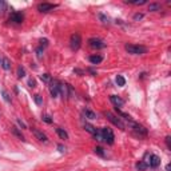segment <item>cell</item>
I'll return each instance as SVG.
<instances>
[{"label": "cell", "instance_id": "cell-1", "mask_svg": "<svg viewBox=\"0 0 171 171\" xmlns=\"http://www.w3.org/2000/svg\"><path fill=\"white\" fill-rule=\"evenodd\" d=\"M145 163L147 166H150V167L152 169H156V167H159V164H160V158L158 155H155V154H148V152H146L145 154Z\"/></svg>", "mask_w": 171, "mask_h": 171}, {"label": "cell", "instance_id": "cell-2", "mask_svg": "<svg viewBox=\"0 0 171 171\" xmlns=\"http://www.w3.org/2000/svg\"><path fill=\"white\" fill-rule=\"evenodd\" d=\"M126 51L132 55H143L147 52V48L145 46H138V44H126Z\"/></svg>", "mask_w": 171, "mask_h": 171}, {"label": "cell", "instance_id": "cell-3", "mask_svg": "<svg viewBox=\"0 0 171 171\" xmlns=\"http://www.w3.org/2000/svg\"><path fill=\"white\" fill-rule=\"evenodd\" d=\"M102 138H103V141H104L107 145H112L114 143V139H115V135L114 132H112V130L109 128V127H104V128H102Z\"/></svg>", "mask_w": 171, "mask_h": 171}, {"label": "cell", "instance_id": "cell-4", "mask_svg": "<svg viewBox=\"0 0 171 171\" xmlns=\"http://www.w3.org/2000/svg\"><path fill=\"white\" fill-rule=\"evenodd\" d=\"M82 46V38H80L79 34H72L70 38V47L71 49H74V51H78Z\"/></svg>", "mask_w": 171, "mask_h": 171}, {"label": "cell", "instance_id": "cell-5", "mask_svg": "<svg viewBox=\"0 0 171 171\" xmlns=\"http://www.w3.org/2000/svg\"><path fill=\"white\" fill-rule=\"evenodd\" d=\"M104 115H106V118L110 120V122L114 124V126H116V127H119V128H122V130H124V124H123V122L120 120V118H118L116 115H114L112 112H104Z\"/></svg>", "mask_w": 171, "mask_h": 171}, {"label": "cell", "instance_id": "cell-6", "mask_svg": "<svg viewBox=\"0 0 171 171\" xmlns=\"http://www.w3.org/2000/svg\"><path fill=\"white\" fill-rule=\"evenodd\" d=\"M49 92H51V96L52 98H58L60 95V83L53 80L51 82V86H49Z\"/></svg>", "mask_w": 171, "mask_h": 171}, {"label": "cell", "instance_id": "cell-7", "mask_svg": "<svg viewBox=\"0 0 171 171\" xmlns=\"http://www.w3.org/2000/svg\"><path fill=\"white\" fill-rule=\"evenodd\" d=\"M88 44H90V47L96 48V49H100V48H104V47H106L104 42H103L102 39H99V38H92V39H90V40H88Z\"/></svg>", "mask_w": 171, "mask_h": 171}, {"label": "cell", "instance_id": "cell-8", "mask_svg": "<svg viewBox=\"0 0 171 171\" xmlns=\"http://www.w3.org/2000/svg\"><path fill=\"white\" fill-rule=\"evenodd\" d=\"M58 7V4H51V3H40L38 4V11L40 12H49L52 10H55Z\"/></svg>", "mask_w": 171, "mask_h": 171}, {"label": "cell", "instance_id": "cell-9", "mask_svg": "<svg viewBox=\"0 0 171 171\" xmlns=\"http://www.w3.org/2000/svg\"><path fill=\"white\" fill-rule=\"evenodd\" d=\"M130 124H131V127H132V130L135 132H136L138 135H147V130L143 127V126H141V124H138V123H134V122H130Z\"/></svg>", "mask_w": 171, "mask_h": 171}, {"label": "cell", "instance_id": "cell-10", "mask_svg": "<svg viewBox=\"0 0 171 171\" xmlns=\"http://www.w3.org/2000/svg\"><path fill=\"white\" fill-rule=\"evenodd\" d=\"M10 20L16 24H20V23H23L24 16H23V13H20V12H12L10 16Z\"/></svg>", "mask_w": 171, "mask_h": 171}, {"label": "cell", "instance_id": "cell-11", "mask_svg": "<svg viewBox=\"0 0 171 171\" xmlns=\"http://www.w3.org/2000/svg\"><path fill=\"white\" fill-rule=\"evenodd\" d=\"M32 132H34L35 138H36L38 141L43 142V143H47V142H48V138H47V135L44 134L43 131H40V130H36V128H34V130H32Z\"/></svg>", "mask_w": 171, "mask_h": 171}, {"label": "cell", "instance_id": "cell-12", "mask_svg": "<svg viewBox=\"0 0 171 171\" xmlns=\"http://www.w3.org/2000/svg\"><path fill=\"white\" fill-rule=\"evenodd\" d=\"M110 102H111L114 106H116V107L123 106V103H124L122 98H119V96H116V95H110Z\"/></svg>", "mask_w": 171, "mask_h": 171}, {"label": "cell", "instance_id": "cell-13", "mask_svg": "<svg viewBox=\"0 0 171 171\" xmlns=\"http://www.w3.org/2000/svg\"><path fill=\"white\" fill-rule=\"evenodd\" d=\"M88 60L92 63V64H99L102 60H103V56L102 55H91L88 58Z\"/></svg>", "mask_w": 171, "mask_h": 171}, {"label": "cell", "instance_id": "cell-14", "mask_svg": "<svg viewBox=\"0 0 171 171\" xmlns=\"http://www.w3.org/2000/svg\"><path fill=\"white\" fill-rule=\"evenodd\" d=\"M56 134L59 135L60 139H64V141H66V139H68V134H67V131H66L64 128L58 127V128H56Z\"/></svg>", "mask_w": 171, "mask_h": 171}, {"label": "cell", "instance_id": "cell-15", "mask_svg": "<svg viewBox=\"0 0 171 171\" xmlns=\"http://www.w3.org/2000/svg\"><path fill=\"white\" fill-rule=\"evenodd\" d=\"M11 132H12L13 135H15L16 138H19L20 141H25L24 136H23V134H21V132L19 131V128H17V127H11Z\"/></svg>", "mask_w": 171, "mask_h": 171}, {"label": "cell", "instance_id": "cell-16", "mask_svg": "<svg viewBox=\"0 0 171 171\" xmlns=\"http://www.w3.org/2000/svg\"><path fill=\"white\" fill-rule=\"evenodd\" d=\"M2 67H3V70H11V62L7 59V58H2Z\"/></svg>", "mask_w": 171, "mask_h": 171}, {"label": "cell", "instance_id": "cell-17", "mask_svg": "<svg viewBox=\"0 0 171 171\" xmlns=\"http://www.w3.org/2000/svg\"><path fill=\"white\" fill-rule=\"evenodd\" d=\"M148 11H151V12L160 11V4L159 3H150L148 4Z\"/></svg>", "mask_w": 171, "mask_h": 171}, {"label": "cell", "instance_id": "cell-18", "mask_svg": "<svg viewBox=\"0 0 171 171\" xmlns=\"http://www.w3.org/2000/svg\"><path fill=\"white\" fill-rule=\"evenodd\" d=\"M84 115H86V118H88V119H91V120L96 119V114H95L94 111L88 110V109H86V110H84Z\"/></svg>", "mask_w": 171, "mask_h": 171}, {"label": "cell", "instance_id": "cell-19", "mask_svg": "<svg viewBox=\"0 0 171 171\" xmlns=\"http://www.w3.org/2000/svg\"><path fill=\"white\" fill-rule=\"evenodd\" d=\"M84 128H86V131H88L90 134H92V135L98 131V130H96L95 127H94L92 124H88V123H86V124H84Z\"/></svg>", "mask_w": 171, "mask_h": 171}, {"label": "cell", "instance_id": "cell-20", "mask_svg": "<svg viewBox=\"0 0 171 171\" xmlns=\"http://www.w3.org/2000/svg\"><path fill=\"white\" fill-rule=\"evenodd\" d=\"M2 95H3V99H4L6 102H8V103L12 102V99H11V96H10V94H8L7 90H4V88L2 90Z\"/></svg>", "mask_w": 171, "mask_h": 171}, {"label": "cell", "instance_id": "cell-21", "mask_svg": "<svg viewBox=\"0 0 171 171\" xmlns=\"http://www.w3.org/2000/svg\"><path fill=\"white\" fill-rule=\"evenodd\" d=\"M116 83H118V86H120V87H123V86L126 84V79L122 75H118L116 76Z\"/></svg>", "mask_w": 171, "mask_h": 171}, {"label": "cell", "instance_id": "cell-22", "mask_svg": "<svg viewBox=\"0 0 171 171\" xmlns=\"http://www.w3.org/2000/svg\"><path fill=\"white\" fill-rule=\"evenodd\" d=\"M98 17L102 20V23H104V24L110 23V19H109V16H106L104 13H99V15H98Z\"/></svg>", "mask_w": 171, "mask_h": 171}, {"label": "cell", "instance_id": "cell-23", "mask_svg": "<svg viewBox=\"0 0 171 171\" xmlns=\"http://www.w3.org/2000/svg\"><path fill=\"white\" fill-rule=\"evenodd\" d=\"M147 167H148V166H147V164H146L143 160H141V162H138V163H136V169H138V170H141V171L146 170Z\"/></svg>", "mask_w": 171, "mask_h": 171}, {"label": "cell", "instance_id": "cell-24", "mask_svg": "<svg viewBox=\"0 0 171 171\" xmlns=\"http://www.w3.org/2000/svg\"><path fill=\"white\" fill-rule=\"evenodd\" d=\"M124 3H130V4H135V6H143L146 4V0H136V2H130V0H124Z\"/></svg>", "mask_w": 171, "mask_h": 171}, {"label": "cell", "instance_id": "cell-25", "mask_svg": "<svg viewBox=\"0 0 171 171\" xmlns=\"http://www.w3.org/2000/svg\"><path fill=\"white\" fill-rule=\"evenodd\" d=\"M24 76H25L24 68H23V67H19V68H17V78L21 79V78H24Z\"/></svg>", "mask_w": 171, "mask_h": 171}, {"label": "cell", "instance_id": "cell-26", "mask_svg": "<svg viewBox=\"0 0 171 171\" xmlns=\"http://www.w3.org/2000/svg\"><path fill=\"white\" fill-rule=\"evenodd\" d=\"M40 79H42L43 82H46V83L51 82V76H49L48 74H43V75H40Z\"/></svg>", "mask_w": 171, "mask_h": 171}, {"label": "cell", "instance_id": "cell-27", "mask_svg": "<svg viewBox=\"0 0 171 171\" xmlns=\"http://www.w3.org/2000/svg\"><path fill=\"white\" fill-rule=\"evenodd\" d=\"M94 151H95V154H98V155H100V156H104V151H103V148L102 147H95L94 148Z\"/></svg>", "mask_w": 171, "mask_h": 171}, {"label": "cell", "instance_id": "cell-28", "mask_svg": "<svg viewBox=\"0 0 171 171\" xmlns=\"http://www.w3.org/2000/svg\"><path fill=\"white\" fill-rule=\"evenodd\" d=\"M34 100H35V103H36L38 106H40L43 103V100H42V96L40 95H34Z\"/></svg>", "mask_w": 171, "mask_h": 171}, {"label": "cell", "instance_id": "cell-29", "mask_svg": "<svg viewBox=\"0 0 171 171\" xmlns=\"http://www.w3.org/2000/svg\"><path fill=\"white\" fill-rule=\"evenodd\" d=\"M42 119H43L46 123H52V118H51L49 115H43V116H42Z\"/></svg>", "mask_w": 171, "mask_h": 171}, {"label": "cell", "instance_id": "cell-30", "mask_svg": "<svg viewBox=\"0 0 171 171\" xmlns=\"http://www.w3.org/2000/svg\"><path fill=\"white\" fill-rule=\"evenodd\" d=\"M28 86H30V87H31V88L36 87V82H35V80H34V79H30V80H28Z\"/></svg>", "mask_w": 171, "mask_h": 171}, {"label": "cell", "instance_id": "cell-31", "mask_svg": "<svg viewBox=\"0 0 171 171\" xmlns=\"http://www.w3.org/2000/svg\"><path fill=\"white\" fill-rule=\"evenodd\" d=\"M17 124H19L21 128H27V124H25V123H24L21 119H17Z\"/></svg>", "mask_w": 171, "mask_h": 171}, {"label": "cell", "instance_id": "cell-32", "mask_svg": "<svg viewBox=\"0 0 171 171\" xmlns=\"http://www.w3.org/2000/svg\"><path fill=\"white\" fill-rule=\"evenodd\" d=\"M36 53H38V56H39V58H42V53H43V48H42V47L36 48Z\"/></svg>", "mask_w": 171, "mask_h": 171}, {"label": "cell", "instance_id": "cell-33", "mask_svg": "<svg viewBox=\"0 0 171 171\" xmlns=\"http://www.w3.org/2000/svg\"><path fill=\"white\" fill-rule=\"evenodd\" d=\"M40 43H42V47H43V46H44V47L48 46V40H47V39H42V40H40Z\"/></svg>", "mask_w": 171, "mask_h": 171}, {"label": "cell", "instance_id": "cell-34", "mask_svg": "<svg viewBox=\"0 0 171 171\" xmlns=\"http://www.w3.org/2000/svg\"><path fill=\"white\" fill-rule=\"evenodd\" d=\"M170 136H166V145H167V147L170 148V150H171V142H170Z\"/></svg>", "mask_w": 171, "mask_h": 171}, {"label": "cell", "instance_id": "cell-35", "mask_svg": "<svg viewBox=\"0 0 171 171\" xmlns=\"http://www.w3.org/2000/svg\"><path fill=\"white\" fill-rule=\"evenodd\" d=\"M142 17H143V13H136V15H134L135 20H139V19H142Z\"/></svg>", "mask_w": 171, "mask_h": 171}, {"label": "cell", "instance_id": "cell-36", "mask_svg": "<svg viewBox=\"0 0 171 171\" xmlns=\"http://www.w3.org/2000/svg\"><path fill=\"white\" fill-rule=\"evenodd\" d=\"M58 150H59L60 152H64V151H66V148H64V147H63L62 145H59V146H58Z\"/></svg>", "mask_w": 171, "mask_h": 171}, {"label": "cell", "instance_id": "cell-37", "mask_svg": "<svg viewBox=\"0 0 171 171\" xmlns=\"http://www.w3.org/2000/svg\"><path fill=\"white\" fill-rule=\"evenodd\" d=\"M0 66H2V58H0Z\"/></svg>", "mask_w": 171, "mask_h": 171}]
</instances>
